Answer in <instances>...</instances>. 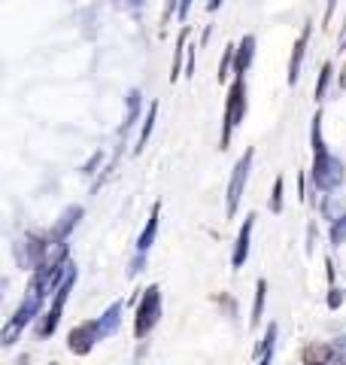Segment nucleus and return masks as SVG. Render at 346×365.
<instances>
[{"label": "nucleus", "instance_id": "obj_1", "mask_svg": "<svg viewBox=\"0 0 346 365\" xmlns=\"http://www.w3.org/2000/svg\"><path fill=\"white\" fill-rule=\"evenodd\" d=\"M346 180V165L334 153H316L313 162V182L319 192H337Z\"/></svg>", "mask_w": 346, "mask_h": 365}, {"label": "nucleus", "instance_id": "obj_2", "mask_svg": "<svg viewBox=\"0 0 346 365\" xmlns=\"http://www.w3.org/2000/svg\"><path fill=\"white\" fill-rule=\"evenodd\" d=\"M73 283H76V265H70V271H67L64 283L55 289V299H52V304L46 307V314L40 317V323H37V335H40V338H49V335L55 332V329H58V323H61V314H64V304H67V299H70Z\"/></svg>", "mask_w": 346, "mask_h": 365}, {"label": "nucleus", "instance_id": "obj_3", "mask_svg": "<svg viewBox=\"0 0 346 365\" xmlns=\"http://www.w3.org/2000/svg\"><path fill=\"white\" fill-rule=\"evenodd\" d=\"M246 119V76H234L228 88V104H225V128H222V146L231 143V134L240 122Z\"/></svg>", "mask_w": 346, "mask_h": 365}, {"label": "nucleus", "instance_id": "obj_4", "mask_svg": "<svg viewBox=\"0 0 346 365\" xmlns=\"http://www.w3.org/2000/svg\"><path fill=\"white\" fill-rule=\"evenodd\" d=\"M161 319V289L149 287L140 299V307H137V323H134V335L146 338L155 329V323Z\"/></svg>", "mask_w": 346, "mask_h": 365}, {"label": "nucleus", "instance_id": "obj_5", "mask_svg": "<svg viewBox=\"0 0 346 365\" xmlns=\"http://www.w3.org/2000/svg\"><path fill=\"white\" fill-rule=\"evenodd\" d=\"M43 302H46V299H40L37 292H28V299L21 302V307H19V311L13 314V319H9L6 329H4V344H16V338H19L21 332H25V326L37 319V314H40Z\"/></svg>", "mask_w": 346, "mask_h": 365}, {"label": "nucleus", "instance_id": "obj_6", "mask_svg": "<svg viewBox=\"0 0 346 365\" xmlns=\"http://www.w3.org/2000/svg\"><path fill=\"white\" fill-rule=\"evenodd\" d=\"M252 150H246L240 155V162L234 165V174H231L228 182V216H234L240 207V198H243V189H246V180H249V168H252Z\"/></svg>", "mask_w": 346, "mask_h": 365}, {"label": "nucleus", "instance_id": "obj_7", "mask_svg": "<svg viewBox=\"0 0 346 365\" xmlns=\"http://www.w3.org/2000/svg\"><path fill=\"white\" fill-rule=\"evenodd\" d=\"M98 329H95V319H88V323L76 326L70 335H67V347H70L73 353H79V356H85V353L98 344Z\"/></svg>", "mask_w": 346, "mask_h": 365}, {"label": "nucleus", "instance_id": "obj_8", "mask_svg": "<svg viewBox=\"0 0 346 365\" xmlns=\"http://www.w3.org/2000/svg\"><path fill=\"white\" fill-rule=\"evenodd\" d=\"M122 314H125V299H119V302H112L107 311H103L98 319H95V329H98V338L103 341V338H110L115 329H119V323H122Z\"/></svg>", "mask_w": 346, "mask_h": 365}, {"label": "nucleus", "instance_id": "obj_9", "mask_svg": "<svg viewBox=\"0 0 346 365\" xmlns=\"http://www.w3.org/2000/svg\"><path fill=\"white\" fill-rule=\"evenodd\" d=\"M252 225H256V213L246 216L243 228L237 235V244H234V256H231V265L234 268H243L246 265V256H249V241H252Z\"/></svg>", "mask_w": 346, "mask_h": 365}, {"label": "nucleus", "instance_id": "obj_10", "mask_svg": "<svg viewBox=\"0 0 346 365\" xmlns=\"http://www.w3.org/2000/svg\"><path fill=\"white\" fill-rule=\"evenodd\" d=\"M310 31H313V25L307 21L301 37H298V43H295V49H292V61H288V86H295L298 76H301V64H304V52H307V43H310Z\"/></svg>", "mask_w": 346, "mask_h": 365}, {"label": "nucleus", "instance_id": "obj_11", "mask_svg": "<svg viewBox=\"0 0 346 365\" xmlns=\"http://www.w3.org/2000/svg\"><path fill=\"white\" fill-rule=\"evenodd\" d=\"M252 58H256V37L246 34V37L237 43V52H234V76H246Z\"/></svg>", "mask_w": 346, "mask_h": 365}, {"label": "nucleus", "instance_id": "obj_12", "mask_svg": "<svg viewBox=\"0 0 346 365\" xmlns=\"http://www.w3.org/2000/svg\"><path fill=\"white\" fill-rule=\"evenodd\" d=\"M79 216H83V207H67L61 216H58V222L52 228L49 241H67V235L73 232V225L79 222Z\"/></svg>", "mask_w": 346, "mask_h": 365}, {"label": "nucleus", "instance_id": "obj_13", "mask_svg": "<svg viewBox=\"0 0 346 365\" xmlns=\"http://www.w3.org/2000/svg\"><path fill=\"white\" fill-rule=\"evenodd\" d=\"M158 216H161V204L155 201L152 204V213H149V222L143 228V235H140V241H137V253H149V247L155 244V235H158Z\"/></svg>", "mask_w": 346, "mask_h": 365}, {"label": "nucleus", "instance_id": "obj_14", "mask_svg": "<svg viewBox=\"0 0 346 365\" xmlns=\"http://www.w3.org/2000/svg\"><path fill=\"white\" fill-rule=\"evenodd\" d=\"M140 98H143V95H140L137 88H134V91H128V113H125V122H122V128H119L122 134H128V131L134 128L137 116H140Z\"/></svg>", "mask_w": 346, "mask_h": 365}, {"label": "nucleus", "instance_id": "obj_15", "mask_svg": "<svg viewBox=\"0 0 346 365\" xmlns=\"http://www.w3.org/2000/svg\"><path fill=\"white\" fill-rule=\"evenodd\" d=\"M155 116H158V104H149V113L143 119V131H140V137H137L134 153H143V146L149 143V134H152V128H155Z\"/></svg>", "mask_w": 346, "mask_h": 365}, {"label": "nucleus", "instance_id": "obj_16", "mask_svg": "<svg viewBox=\"0 0 346 365\" xmlns=\"http://www.w3.org/2000/svg\"><path fill=\"white\" fill-rule=\"evenodd\" d=\"M264 292H268V283L258 280L256 283V304H252V323L261 319V311H264Z\"/></svg>", "mask_w": 346, "mask_h": 365}, {"label": "nucleus", "instance_id": "obj_17", "mask_svg": "<svg viewBox=\"0 0 346 365\" xmlns=\"http://www.w3.org/2000/svg\"><path fill=\"white\" fill-rule=\"evenodd\" d=\"M331 244L334 247H343L346 244V213L337 216V222L331 225Z\"/></svg>", "mask_w": 346, "mask_h": 365}, {"label": "nucleus", "instance_id": "obj_18", "mask_svg": "<svg viewBox=\"0 0 346 365\" xmlns=\"http://www.w3.org/2000/svg\"><path fill=\"white\" fill-rule=\"evenodd\" d=\"M186 43H189V31H182V34H179V40H177V55H173V73H170V79H177V76H179V58H182V52H189V49H186Z\"/></svg>", "mask_w": 346, "mask_h": 365}, {"label": "nucleus", "instance_id": "obj_19", "mask_svg": "<svg viewBox=\"0 0 346 365\" xmlns=\"http://www.w3.org/2000/svg\"><path fill=\"white\" fill-rule=\"evenodd\" d=\"M271 210H273V213H283V177H276V182H273V192H271Z\"/></svg>", "mask_w": 346, "mask_h": 365}, {"label": "nucleus", "instance_id": "obj_20", "mask_svg": "<svg viewBox=\"0 0 346 365\" xmlns=\"http://www.w3.org/2000/svg\"><path fill=\"white\" fill-rule=\"evenodd\" d=\"M273 338H276V326H271L268 335H264V356H261L258 365H271V359H273Z\"/></svg>", "mask_w": 346, "mask_h": 365}, {"label": "nucleus", "instance_id": "obj_21", "mask_svg": "<svg viewBox=\"0 0 346 365\" xmlns=\"http://www.w3.org/2000/svg\"><path fill=\"white\" fill-rule=\"evenodd\" d=\"M234 52H237V46H228V49H225V58H222V64H219V79H228V76H231V64H234Z\"/></svg>", "mask_w": 346, "mask_h": 365}, {"label": "nucleus", "instance_id": "obj_22", "mask_svg": "<svg viewBox=\"0 0 346 365\" xmlns=\"http://www.w3.org/2000/svg\"><path fill=\"white\" fill-rule=\"evenodd\" d=\"M328 83H331V64L322 67V76H319V83H316V98H325Z\"/></svg>", "mask_w": 346, "mask_h": 365}, {"label": "nucleus", "instance_id": "obj_23", "mask_svg": "<svg viewBox=\"0 0 346 365\" xmlns=\"http://www.w3.org/2000/svg\"><path fill=\"white\" fill-rule=\"evenodd\" d=\"M192 4H194V0H179V9H177L179 21H186V19H189V9H192Z\"/></svg>", "mask_w": 346, "mask_h": 365}, {"label": "nucleus", "instance_id": "obj_24", "mask_svg": "<svg viewBox=\"0 0 346 365\" xmlns=\"http://www.w3.org/2000/svg\"><path fill=\"white\" fill-rule=\"evenodd\" d=\"M115 6H125V9H140L143 6V0H112Z\"/></svg>", "mask_w": 346, "mask_h": 365}, {"label": "nucleus", "instance_id": "obj_25", "mask_svg": "<svg viewBox=\"0 0 346 365\" xmlns=\"http://www.w3.org/2000/svg\"><path fill=\"white\" fill-rule=\"evenodd\" d=\"M328 304H331V307H337V304H340V292H337V289H331V299H328Z\"/></svg>", "mask_w": 346, "mask_h": 365}, {"label": "nucleus", "instance_id": "obj_26", "mask_svg": "<svg viewBox=\"0 0 346 365\" xmlns=\"http://www.w3.org/2000/svg\"><path fill=\"white\" fill-rule=\"evenodd\" d=\"M219 4H222V0H210V4H206V9H210V13H216Z\"/></svg>", "mask_w": 346, "mask_h": 365}, {"label": "nucleus", "instance_id": "obj_27", "mask_svg": "<svg viewBox=\"0 0 346 365\" xmlns=\"http://www.w3.org/2000/svg\"><path fill=\"white\" fill-rule=\"evenodd\" d=\"M334 4H337V0H328V13H325V21L331 19V13H334Z\"/></svg>", "mask_w": 346, "mask_h": 365}]
</instances>
